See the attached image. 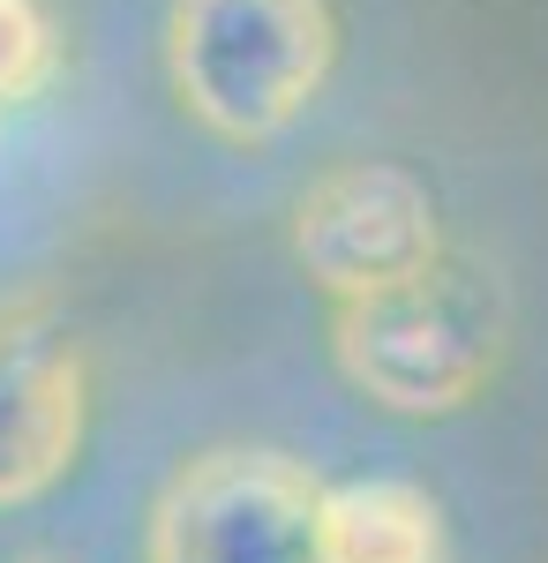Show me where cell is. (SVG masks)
Returning a JSON list of instances; mask_svg holds the SVG:
<instances>
[{"label": "cell", "instance_id": "6da1fadb", "mask_svg": "<svg viewBox=\"0 0 548 563\" xmlns=\"http://www.w3.org/2000/svg\"><path fill=\"white\" fill-rule=\"evenodd\" d=\"M338 68L331 0H173L166 84L204 135L255 151L324 98Z\"/></svg>", "mask_w": 548, "mask_h": 563}, {"label": "cell", "instance_id": "7a4b0ae2", "mask_svg": "<svg viewBox=\"0 0 548 563\" xmlns=\"http://www.w3.org/2000/svg\"><path fill=\"white\" fill-rule=\"evenodd\" d=\"M504 331H511L504 286L481 263L443 249L421 278H406L391 294L338 301L331 353L361 398H376L391 413H414V421H436V413L473 406L496 384Z\"/></svg>", "mask_w": 548, "mask_h": 563}, {"label": "cell", "instance_id": "3957f363", "mask_svg": "<svg viewBox=\"0 0 548 563\" xmlns=\"http://www.w3.org/2000/svg\"><path fill=\"white\" fill-rule=\"evenodd\" d=\"M143 563H324V481L263 443L204 451L151 504Z\"/></svg>", "mask_w": 548, "mask_h": 563}, {"label": "cell", "instance_id": "277c9868", "mask_svg": "<svg viewBox=\"0 0 548 563\" xmlns=\"http://www.w3.org/2000/svg\"><path fill=\"white\" fill-rule=\"evenodd\" d=\"M443 256V225L436 196L414 166L398 158H346L331 174H316L294 203V263L331 294H391L406 278H421Z\"/></svg>", "mask_w": 548, "mask_h": 563}, {"label": "cell", "instance_id": "5b68a950", "mask_svg": "<svg viewBox=\"0 0 548 563\" xmlns=\"http://www.w3.org/2000/svg\"><path fill=\"white\" fill-rule=\"evenodd\" d=\"M90 429L84 346L53 316H0V511L61 488Z\"/></svg>", "mask_w": 548, "mask_h": 563}, {"label": "cell", "instance_id": "8992f818", "mask_svg": "<svg viewBox=\"0 0 548 563\" xmlns=\"http://www.w3.org/2000/svg\"><path fill=\"white\" fill-rule=\"evenodd\" d=\"M324 563H443V511L414 481H324Z\"/></svg>", "mask_w": 548, "mask_h": 563}, {"label": "cell", "instance_id": "52a82bcc", "mask_svg": "<svg viewBox=\"0 0 548 563\" xmlns=\"http://www.w3.org/2000/svg\"><path fill=\"white\" fill-rule=\"evenodd\" d=\"M61 76V31L45 0H0V113L45 98Z\"/></svg>", "mask_w": 548, "mask_h": 563}]
</instances>
